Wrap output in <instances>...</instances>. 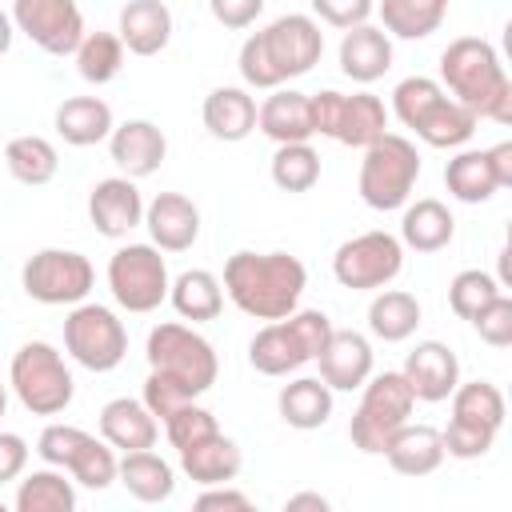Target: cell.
<instances>
[{
  "label": "cell",
  "instance_id": "24",
  "mask_svg": "<svg viewBox=\"0 0 512 512\" xmlns=\"http://www.w3.org/2000/svg\"><path fill=\"white\" fill-rule=\"evenodd\" d=\"M200 116H204L208 136H216V140H224V144H240V140H248V136L256 132V100H252L248 88H240V84H220V88H212V92L204 96Z\"/></svg>",
  "mask_w": 512,
  "mask_h": 512
},
{
  "label": "cell",
  "instance_id": "41",
  "mask_svg": "<svg viewBox=\"0 0 512 512\" xmlns=\"http://www.w3.org/2000/svg\"><path fill=\"white\" fill-rule=\"evenodd\" d=\"M320 180V152L300 140V144H276L272 152V184L284 192H308Z\"/></svg>",
  "mask_w": 512,
  "mask_h": 512
},
{
  "label": "cell",
  "instance_id": "39",
  "mask_svg": "<svg viewBox=\"0 0 512 512\" xmlns=\"http://www.w3.org/2000/svg\"><path fill=\"white\" fill-rule=\"evenodd\" d=\"M4 168H8L12 180H20L28 188H40V184H48L56 176L60 156H56V144L52 140L24 132V136H12L4 144Z\"/></svg>",
  "mask_w": 512,
  "mask_h": 512
},
{
  "label": "cell",
  "instance_id": "50",
  "mask_svg": "<svg viewBox=\"0 0 512 512\" xmlns=\"http://www.w3.org/2000/svg\"><path fill=\"white\" fill-rule=\"evenodd\" d=\"M488 160H492V172L500 180V188H512V140H500L488 148Z\"/></svg>",
  "mask_w": 512,
  "mask_h": 512
},
{
  "label": "cell",
  "instance_id": "44",
  "mask_svg": "<svg viewBox=\"0 0 512 512\" xmlns=\"http://www.w3.org/2000/svg\"><path fill=\"white\" fill-rule=\"evenodd\" d=\"M468 324L480 332L484 344H492V348H508V344H512V296H508V292L492 296Z\"/></svg>",
  "mask_w": 512,
  "mask_h": 512
},
{
  "label": "cell",
  "instance_id": "11",
  "mask_svg": "<svg viewBox=\"0 0 512 512\" xmlns=\"http://www.w3.org/2000/svg\"><path fill=\"white\" fill-rule=\"evenodd\" d=\"M64 352L88 372H112L128 356V328L112 308L80 300L64 316Z\"/></svg>",
  "mask_w": 512,
  "mask_h": 512
},
{
  "label": "cell",
  "instance_id": "8",
  "mask_svg": "<svg viewBox=\"0 0 512 512\" xmlns=\"http://www.w3.org/2000/svg\"><path fill=\"white\" fill-rule=\"evenodd\" d=\"M144 356H148V372H160V376L176 380L188 396H204L216 384V372H220L216 348L196 328H188L180 320L156 324L148 332Z\"/></svg>",
  "mask_w": 512,
  "mask_h": 512
},
{
  "label": "cell",
  "instance_id": "37",
  "mask_svg": "<svg viewBox=\"0 0 512 512\" xmlns=\"http://www.w3.org/2000/svg\"><path fill=\"white\" fill-rule=\"evenodd\" d=\"M16 512H76V480H64V468H36L16 484Z\"/></svg>",
  "mask_w": 512,
  "mask_h": 512
},
{
  "label": "cell",
  "instance_id": "30",
  "mask_svg": "<svg viewBox=\"0 0 512 512\" xmlns=\"http://www.w3.org/2000/svg\"><path fill=\"white\" fill-rule=\"evenodd\" d=\"M456 236V216L448 212L444 200L436 196H424L416 204H404V216H400V244L412 248V252H440L448 248Z\"/></svg>",
  "mask_w": 512,
  "mask_h": 512
},
{
  "label": "cell",
  "instance_id": "14",
  "mask_svg": "<svg viewBox=\"0 0 512 512\" xmlns=\"http://www.w3.org/2000/svg\"><path fill=\"white\" fill-rule=\"evenodd\" d=\"M168 264L156 244H120L108 260V292L124 312H156L168 300Z\"/></svg>",
  "mask_w": 512,
  "mask_h": 512
},
{
  "label": "cell",
  "instance_id": "27",
  "mask_svg": "<svg viewBox=\"0 0 512 512\" xmlns=\"http://www.w3.org/2000/svg\"><path fill=\"white\" fill-rule=\"evenodd\" d=\"M120 44L132 56H156L172 40V12L164 0H128L120 8Z\"/></svg>",
  "mask_w": 512,
  "mask_h": 512
},
{
  "label": "cell",
  "instance_id": "45",
  "mask_svg": "<svg viewBox=\"0 0 512 512\" xmlns=\"http://www.w3.org/2000/svg\"><path fill=\"white\" fill-rule=\"evenodd\" d=\"M144 408L164 424L180 404H188V400H196V396H188L176 380H168V376H160V372H148V380H144Z\"/></svg>",
  "mask_w": 512,
  "mask_h": 512
},
{
  "label": "cell",
  "instance_id": "48",
  "mask_svg": "<svg viewBox=\"0 0 512 512\" xmlns=\"http://www.w3.org/2000/svg\"><path fill=\"white\" fill-rule=\"evenodd\" d=\"M28 440L20 432H0V484H12L28 468Z\"/></svg>",
  "mask_w": 512,
  "mask_h": 512
},
{
  "label": "cell",
  "instance_id": "33",
  "mask_svg": "<svg viewBox=\"0 0 512 512\" xmlns=\"http://www.w3.org/2000/svg\"><path fill=\"white\" fill-rule=\"evenodd\" d=\"M384 132H388V108H384L380 96H372V92L340 96V112H336V124H332L328 140H340L348 148H368Z\"/></svg>",
  "mask_w": 512,
  "mask_h": 512
},
{
  "label": "cell",
  "instance_id": "4",
  "mask_svg": "<svg viewBox=\"0 0 512 512\" xmlns=\"http://www.w3.org/2000/svg\"><path fill=\"white\" fill-rule=\"evenodd\" d=\"M392 112L428 148H464L480 124V116L460 100H452L432 76H404L392 88Z\"/></svg>",
  "mask_w": 512,
  "mask_h": 512
},
{
  "label": "cell",
  "instance_id": "47",
  "mask_svg": "<svg viewBox=\"0 0 512 512\" xmlns=\"http://www.w3.org/2000/svg\"><path fill=\"white\" fill-rule=\"evenodd\" d=\"M208 12L228 32H240V28H252L256 24V16L264 12V0H208Z\"/></svg>",
  "mask_w": 512,
  "mask_h": 512
},
{
  "label": "cell",
  "instance_id": "29",
  "mask_svg": "<svg viewBox=\"0 0 512 512\" xmlns=\"http://www.w3.org/2000/svg\"><path fill=\"white\" fill-rule=\"evenodd\" d=\"M52 124H56V136H60L64 144H72V148H92V144L108 140L112 128H116L112 108H108L100 96H68V100L56 108Z\"/></svg>",
  "mask_w": 512,
  "mask_h": 512
},
{
  "label": "cell",
  "instance_id": "34",
  "mask_svg": "<svg viewBox=\"0 0 512 512\" xmlns=\"http://www.w3.org/2000/svg\"><path fill=\"white\" fill-rule=\"evenodd\" d=\"M444 184L448 196H456L460 204H484L500 192V180L492 172L488 148H460L448 164H444Z\"/></svg>",
  "mask_w": 512,
  "mask_h": 512
},
{
  "label": "cell",
  "instance_id": "17",
  "mask_svg": "<svg viewBox=\"0 0 512 512\" xmlns=\"http://www.w3.org/2000/svg\"><path fill=\"white\" fill-rule=\"evenodd\" d=\"M88 220L108 240H124L132 228H140L144 224V196H140L136 180H128V176L96 180L88 192Z\"/></svg>",
  "mask_w": 512,
  "mask_h": 512
},
{
  "label": "cell",
  "instance_id": "25",
  "mask_svg": "<svg viewBox=\"0 0 512 512\" xmlns=\"http://www.w3.org/2000/svg\"><path fill=\"white\" fill-rule=\"evenodd\" d=\"M380 456L400 476H428V472H436L444 464V436L432 424H412L408 420V424H400L392 432V440L384 444Z\"/></svg>",
  "mask_w": 512,
  "mask_h": 512
},
{
  "label": "cell",
  "instance_id": "23",
  "mask_svg": "<svg viewBox=\"0 0 512 512\" xmlns=\"http://www.w3.org/2000/svg\"><path fill=\"white\" fill-rule=\"evenodd\" d=\"M392 68V36L376 24L344 28L340 40V72L356 84H376Z\"/></svg>",
  "mask_w": 512,
  "mask_h": 512
},
{
  "label": "cell",
  "instance_id": "42",
  "mask_svg": "<svg viewBox=\"0 0 512 512\" xmlns=\"http://www.w3.org/2000/svg\"><path fill=\"white\" fill-rule=\"evenodd\" d=\"M504 288H500V280L492 276V272H480V268H464V272H456L452 276V284H448V308L460 316V320H472L492 296H500Z\"/></svg>",
  "mask_w": 512,
  "mask_h": 512
},
{
  "label": "cell",
  "instance_id": "18",
  "mask_svg": "<svg viewBox=\"0 0 512 512\" xmlns=\"http://www.w3.org/2000/svg\"><path fill=\"white\" fill-rule=\"evenodd\" d=\"M400 376L408 380L412 396L424 404H440L452 396V388L460 384V360L444 340H420L408 356Z\"/></svg>",
  "mask_w": 512,
  "mask_h": 512
},
{
  "label": "cell",
  "instance_id": "46",
  "mask_svg": "<svg viewBox=\"0 0 512 512\" xmlns=\"http://www.w3.org/2000/svg\"><path fill=\"white\" fill-rule=\"evenodd\" d=\"M312 12L332 24V28H356V24H368V16L376 12V0H308Z\"/></svg>",
  "mask_w": 512,
  "mask_h": 512
},
{
  "label": "cell",
  "instance_id": "40",
  "mask_svg": "<svg viewBox=\"0 0 512 512\" xmlns=\"http://www.w3.org/2000/svg\"><path fill=\"white\" fill-rule=\"evenodd\" d=\"M76 72L88 84H112L124 68V44L116 32H84V40L76 44Z\"/></svg>",
  "mask_w": 512,
  "mask_h": 512
},
{
  "label": "cell",
  "instance_id": "19",
  "mask_svg": "<svg viewBox=\"0 0 512 512\" xmlns=\"http://www.w3.org/2000/svg\"><path fill=\"white\" fill-rule=\"evenodd\" d=\"M316 364H320V380L332 392H360V384L372 376V344L356 328H332Z\"/></svg>",
  "mask_w": 512,
  "mask_h": 512
},
{
  "label": "cell",
  "instance_id": "51",
  "mask_svg": "<svg viewBox=\"0 0 512 512\" xmlns=\"http://www.w3.org/2000/svg\"><path fill=\"white\" fill-rule=\"evenodd\" d=\"M284 508H288V512H300V508H316V512H324V508H328V496H320V492H296V496L284 500Z\"/></svg>",
  "mask_w": 512,
  "mask_h": 512
},
{
  "label": "cell",
  "instance_id": "9",
  "mask_svg": "<svg viewBox=\"0 0 512 512\" xmlns=\"http://www.w3.org/2000/svg\"><path fill=\"white\" fill-rule=\"evenodd\" d=\"M8 388L32 416H60L76 396V380L48 340H28L12 352Z\"/></svg>",
  "mask_w": 512,
  "mask_h": 512
},
{
  "label": "cell",
  "instance_id": "1",
  "mask_svg": "<svg viewBox=\"0 0 512 512\" xmlns=\"http://www.w3.org/2000/svg\"><path fill=\"white\" fill-rule=\"evenodd\" d=\"M228 300L252 320H280L300 308L308 288V268L292 252H232L224 264Z\"/></svg>",
  "mask_w": 512,
  "mask_h": 512
},
{
  "label": "cell",
  "instance_id": "26",
  "mask_svg": "<svg viewBox=\"0 0 512 512\" xmlns=\"http://www.w3.org/2000/svg\"><path fill=\"white\" fill-rule=\"evenodd\" d=\"M240 468H244L240 444L232 436H224V432H212V436L180 448V472L192 484H200V488H208V484H232L240 476Z\"/></svg>",
  "mask_w": 512,
  "mask_h": 512
},
{
  "label": "cell",
  "instance_id": "20",
  "mask_svg": "<svg viewBox=\"0 0 512 512\" xmlns=\"http://www.w3.org/2000/svg\"><path fill=\"white\" fill-rule=\"evenodd\" d=\"M108 152H112V164L120 168V176L144 180V176H152V172L164 164V156H168V136H164L152 120H124V124L112 128Z\"/></svg>",
  "mask_w": 512,
  "mask_h": 512
},
{
  "label": "cell",
  "instance_id": "22",
  "mask_svg": "<svg viewBox=\"0 0 512 512\" xmlns=\"http://www.w3.org/2000/svg\"><path fill=\"white\" fill-rule=\"evenodd\" d=\"M256 128L272 140V144H300V140H312L316 128H312V100L308 92H296V88H272L260 104H256Z\"/></svg>",
  "mask_w": 512,
  "mask_h": 512
},
{
  "label": "cell",
  "instance_id": "52",
  "mask_svg": "<svg viewBox=\"0 0 512 512\" xmlns=\"http://www.w3.org/2000/svg\"><path fill=\"white\" fill-rule=\"evenodd\" d=\"M12 32H16V28H12V16H8V12H0V56L12 48Z\"/></svg>",
  "mask_w": 512,
  "mask_h": 512
},
{
  "label": "cell",
  "instance_id": "43",
  "mask_svg": "<svg viewBox=\"0 0 512 512\" xmlns=\"http://www.w3.org/2000/svg\"><path fill=\"white\" fill-rule=\"evenodd\" d=\"M212 432H220V424H216V416H212L208 408H200L196 400L180 404V408L164 420V436H168V444H172L176 452L188 448V444H196V440H204V436H212Z\"/></svg>",
  "mask_w": 512,
  "mask_h": 512
},
{
  "label": "cell",
  "instance_id": "49",
  "mask_svg": "<svg viewBox=\"0 0 512 512\" xmlns=\"http://www.w3.org/2000/svg\"><path fill=\"white\" fill-rule=\"evenodd\" d=\"M196 508H232V512H248L252 508V496L240 492V488H228V484H208L200 496H196Z\"/></svg>",
  "mask_w": 512,
  "mask_h": 512
},
{
  "label": "cell",
  "instance_id": "6",
  "mask_svg": "<svg viewBox=\"0 0 512 512\" xmlns=\"http://www.w3.org/2000/svg\"><path fill=\"white\" fill-rule=\"evenodd\" d=\"M504 392L492 380H468L452 388V420L440 432L444 436V456L456 460H480L492 452L500 428H504Z\"/></svg>",
  "mask_w": 512,
  "mask_h": 512
},
{
  "label": "cell",
  "instance_id": "15",
  "mask_svg": "<svg viewBox=\"0 0 512 512\" xmlns=\"http://www.w3.org/2000/svg\"><path fill=\"white\" fill-rule=\"evenodd\" d=\"M400 268H404V244L384 228L360 232L332 252V276L340 288H352V292L388 288L400 276Z\"/></svg>",
  "mask_w": 512,
  "mask_h": 512
},
{
  "label": "cell",
  "instance_id": "13",
  "mask_svg": "<svg viewBox=\"0 0 512 512\" xmlns=\"http://www.w3.org/2000/svg\"><path fill=\"white\" fill-rule=\"evenodd\" d=\"M96 284V268L76 248H40L20 268V288L36 304H80Z\"/></svg>",
  "mask_w": 512,
  "mask_h": 512
},
{
  "label": "cell",
  "instance_id": "35",
  "mask_svg": "<svg viewBox=\"0 0 512 512\" xmlns=\"http://www.w3.org/2000/svg\"><path fill=\"white\" fill-rule=\"evenodd\" d=\"M420 328V300L404 288H376L368 304V332L384 344H400Z\"/></svg>",
  "mask_w": 512,
  "mask_h": 512
},
{
  "label": "cell",
  "instance_id": "54",
  "mask_svg": "<svg viewBox=\"0 0 512 512\" xmlns=\"http://www.w3.org/2000/svg\"><path fill=\"white\" fill-rule=\"evenodd\" d=\"M0 512H4V504H0Z\"/></svg>",
  "mask_w": 512,
  "mask_h": 512
},
{
  "label": "cell",
  "instance_id": "38",
  "mask_svg": "<svg viewBox=\"0 0 512 512\" xmlns=\"http://www.w3.org/2000/svg\"><path fill=\"white\" fill-rule=\"evenodd\" d=\"M452 0H380V28L396 40H424L432 36L444 16H448Z\"/></svg>",
  "mask_w": 512,
  "mask_h": 512
},
{
  "label": "cell",
  "instance_id": "21",
  "mask_svg": "<svg viewBox=\"0 0 512 512\" xmlns=\"http://www.w3.org/2000/svg\"><path fill=\"white\" fill-rule=\"evenodd\" d=\"M144 228L160 252H188L200 240V208L180 192H160L144 204Z\"/></svg>",
  "mask_w": 512,
  "mask_h": 512
},
{
  "label": "cell",
  "instance_id": "5",
  "mask_svg": "<svg viewBox=\"0 0 512 512\" xmlns=\"http://www.w3.org/2000/svg\"><path fill=\"white\" fill-rule=\"evenodd\" d=\"M332 336V320L320 308H296L280 320H268L248 340V364L260 376H288L300 372L308 360L320 356V348Z\"/></svg>",
  "mask_w": 512,
  "mask_h": 512
},
{
  "label": "cell",
  "instance_id": "28",
  "mask_svg": "<svg viewBox=\"0 0 512 512\" xmlns=\"http://www.w3.org/2000/svg\"><path fill=\"white\" fill-rule=\"evenodd\" d=\"M100 436L120 448V452H140V448H152L156 436H160V420L144 408V400H132V396H116L100 408Z\"/></svg>",
  "mask_w": 512,
  "mask_h": 512
},
{
  "label": "cell",
  "instance_id": "36",
  "mask_svg": "<svg viewBox=\"0 0 512 512\" xmlns=\"http://www.w3.org/2000/svg\"><path fill=\"white\" fill-rule=\"evenodd\" d=\"M168 300L180 312V320L204 324V320H216L220 316V308H224V284L208 268H188V272H180L168 284Z\"/></svg>",
  "mask_w": 512,
  "mask_h": 512
},
{
  "label": "cell",
  "instance_id": "2",
  "mask_svg": "<svg viewBox=\"0 0 512 512\" xmlns=\"http://www.w3.org/2000/svg\"><path fill=\"white\" fill-rule=\"evenodd\" d=\"M324 56V32L312 16L304 12H288V16H276L268 28L252 32L244 44H240V80L248 88H280L284 80L292 76H304L320 64Z\"/></svg>",
  "mask_w": 512,
  "mask_h": 512
},
{
  "label": "cell",
  "instance_id": "53",
  "mask_svg": "<svg viewBox=\"0 0 512 512\" xmlns=\"http://www.w3.org/2000/svg\"><path fill=\"white\" fill-rule=\"evenodd\" d=\"M4 412H8V384L0 380V420H4Z\"/></svg>",
  "mask_w": 512,
  "mask_h": 512
},
{
  "label": "cell",
  "instance_id": "31",
  "mask_svg": "<svg viewBox=\"0 0 512 512\" xmlns=\"http://www.w3.org/2000/svg\"><path fill=\"white\" fill-rule=\"evenodd\" d=\"M332 388L320 380V376H296L280 388L276 396V408H280V420L296 432H312V428H324L328 416H332Z\"/></svg>",
  "mask_w": 512,
  "mask_h": 512
},
{
  "label": "cell",
  "instance_id": "7",
  "mask_svg": "<svg viewBox=\"0 0 512 512\" xmlns=\"http://www.w3.org/2000/svg\"><path fill=\"white\" fill-rule=\"evenodd\" d=\"M420 180V152L408 136L400 132H384L380 140H372L364 148V160H360V176H356V188H360V200L376 212H396L408 204L412 188Z\"/></svg>",
  "mask_w": 512,
  "mask_h": 512
},
{
  "label": "cell",
  "instance_id": "32",
  "mask_svg": "<svg viewBox=\"0 0 512 512\" xmlns=\"http://www.w3.org/2000/svg\"><path fill=\"white\" fill-rule=\"evenodd\" d=\"M116 480L128 488V496H136L140 504H164L176 492V472L164 456H156L152 448L140 452H124L116 460Z\"/></svg>",
  "mask_w": 512,
  "mask_h": 512
},
{
  "label": "cell",
  "instance_id": "3",
  "mask_svg": "<svg viewBox=\"0 0 512 512\" xmlns=\"http://www.w3.org/2000/svg\"><path fill=\"white\" fill-rule=\"evenodd\" d=\"M440 88L480 120L512 124V80L500 52L480 36H456L440 52Z\"/></svg>",
  "mask_w": 512,
  "mask_h": 512
},
{
  "label": "cell",
  "instance_id": "16",
  "mask_svg": "<svg viewBox=\"0 0 512 512\" xmlns=\"http://www.w3.org/2000/svg\"><path fill=\"white\" fill-rule=\"evenodd\" d=\"M12 28L48 56H72L84 40V12L76 0H12Z\"/></svg>",
  "mask_w": 512,
  "mask_h": 512
},
{
  "label": "cell",
  "instance_id": "12",
  "mask_svg": "<svg viewBox=\"0 0 512 512\" xmlns=\"http://www.w3.org/2000/svg\"><path fill=\"white\" fill-rule=\"evenodd\" d=\"M36 456L52 468H64L80 488H108L116 480V448L76 424H48L36 440Z\"/></svg>",
  "mask_w": 512,
  "mask_h": 512
},
{
  "label": "cell",
  "instance_id": "10",
  "mask_svg": "<svg viewBox=\"0 0 512 512\" xmlns=\"http://www.w3.org/2000/svg\"><path fill=\"white\" fill-rule=\"evenodd\" d=\"M416 412V396L400 372H372L360 384V404L352 412L348 436L364 456H380L384 444L400 424H408Z\"/></svg>",
  "mask_w": 512,
  "mask_h": 512
}]
</instances>
